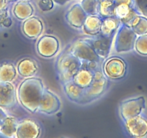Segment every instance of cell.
I'll return each mask as SVG.
<instances>
[{"mask_svg": "<svg viewBox=\"0 0 147 138\" xmlns=\"http://www.w3.org/2000/svg\"><path fill=\"white\" fill-rule=\"evenodd\" d=\"M44 90V85L40 78L30 77L20 85L18 98L26 110L35 113L38 112Z\"/></svg>", "mask_w": 147, "mask_h": 138, "instance_id": "1", "label": "cell"}, {"mask_svg": "<svg viewBox=\"0 0 147 138\" xmlns=\"http://www.w3.org/2000/svg\"><path fill=\"white\" fill-rule=\"evenodd\" d=\"M82 66V60L74 56L70 50L64 52L57 62V71L63 84L71 81Z\"/></svg>", "mask_w": 147, "mask_h": 138, "instance_id": "2", "label": "cell"}, {"mask_svg": "<svg viewBox=\"0 0 147 138\" xmlns=\"http://www.w3.org/2000/svg\"><path fill=\"white\" fill-rule=\"evenodd\" d=\"M136 38L137 35L131 27L121 23L115 37V51L117 53H123L132 50L135 47Z\"/></svg>", "mask_w": 147, "mask_h": 138, "instance_id": "3", "label": "cell"}, {"mask_svg": "<svg viewBox=\"0 0 147 138\" xmlns=\"http://www.w3.org/2000/svg\"><path fill=\"white\" fill-rule=\"evenodd\" d=\"M146 100L144 96L136 97L123 101L120 105V114L124 121L138 116L145 109Z\"/></svg>", "mask_w": 147, "mask_h": 138, "instance_id": "4", "label": "cell"}, {"mask_svg": "<svg viewBox=\"0 0 147 138\" xmlns=\"http://www.w3.org/2000/svg\"><path fill=\"white\" fill-rule=\"evenodd\" d=\"M107 86L106 77L100 69L94 72L93 80L90 86L86 88L85 103L90 102L92 100L100 97L105 91Z\"/></svg>", "mask_w": 147, "mask_h": 138, "instance_id": "5", "label": "cell"}, {"mask_svg": "<svg viewBox=\"0 0 147 138\" xmlns=\"http://www.w3.org/2000/svg\"><path fill=\"white\" fill-rule=\"evenodd\" d=\"M61 107V102L59 97L49 89H45L40 100L38 112L51 115L59 112Z\"/></svg>", "mask_w": 147, "mask_h": 138, "instance_id": "6", "label": "cell"}, {"mask_svg": "<svg viewBox=\"0 0 147 138\" xmlns=\"http://www.w3.org/2000/svg\"><path fill=\"white\" fill-rule=\"evenodd\" d=\"M70 52L81 60L100 62V58L92 48L90 43L84 40H78L74 43Z\"/></svg>", "mask_w": 147, "mask_h": 138, "instance_id": "7", "label": "cell"}, {"mask_svg": "<svg viewBox=\"0 0 147 138\" xmlns=\"http://www.w3.org/2000/svg\"><path fill=\"white\" fill-rule=\"evenodd\" d=\"M59 49V42L56 37L46 35L39 39L37 50L43 58H51L56 54Z\"/></svg>", "mask_w": 147, "mask_h": 138, "instance_id": "8", "label": "cell"}, {"mask_svg": "<svg viewBox=\"0 0 147 138\" xmlns=\"http://www.w3.org/2000/svg\"><path fill=\"white\" fill-rule=\"evenodd\" d=\"M115 4L114 16L119 19L121 23L131 27V22L134 18L138 15H141L137 7L122 2Z\"/></svg>", "mask_w": 147, "mask_h": 138, "instance_id": "9", "label": "cell"}, {"mask_svg": "<svg viewBox=\"0 0 147 138\" xmlns=\"http://www.w3.org/2000/svg\"><path fill=\"white\" fill-rule=\"evenodd\" d=\"M113 39V36H105L99 33L96 35V37L94 38L85 40L90 43L100 58H106L110 54Z\"/></svg>", "mask_w": 147, "mask_h": 138, "instance_id": "10", "label": "cell"}, {"mask_svg": "<svg viewBox=\"0 0 147 138\" xmlns=\"http://www.w3.org/2000/svg\"><path fill=\"white\" fill-rule=\"evenodd\" d=\"M103 71L106 76L110 78H121L124 76L126 71V64L123 59L118 57L109 58L105 63Z\"/></svg>", "mask_w": 147, "mask_h": 138, "instance_id": "11", "label": "cell"}, {"mask_svg": "<svg viewBox=\"0 0 147 138\" xmlns=\"http://www.w3.org/2000/svg\"><path fill=\"white\" fill-rule=\"evenodd\" d=\"M125 127L134 137H144L147 134V119L140 115L125 120Z\"/></svg>", "mask_w": 147, "mask_h": 138, "instance_id": "12", "label": "cell"}, {"mask_svg": "<svg viewBox=\"0 0 147 138\" xmlns=\"http://www.w3.org/2000/svg\"><path fill=\"white\" fill-rule=\"evenodd\" d=\"M40 134V126L32 119H25L18 123L16 132L18 138H37Z\"/></svg>", "mask_w": 147, "mask_h": 138, "instance_id": "13", "label": "cell"}, {"mask_svg": "<svg viewBox=\"0 0 147 138\" xmlns=\"http://www.w3.org/2000/svg\"><path fill=\"white\" fill-rule=\"evenodd\" d=\"M16 104V93L11 82L0 81V107L11 108Z\"/></svg>", "mask_w": 147, "mask_h": 138, "instance_id": "14", "label": "cell"}, {"mask_svg": "<svg viewBox=\"0 0 147 138\" xmlns=\"http://www.w3.org/2000/svg\"><path fill=\"white\" fill-rule=\"evenodd\" d=\"M63 90L69 100L77 104H85L86 88L80 86L71 80L63 84Z\"/></svg>", "mask_w": 147, "mask_h": 138, "instance_id": "15", "label": "cell"}, {"mask_svg": "<svg viewBox=\"0 0 147 138\" xmlns=\"http://www.w3.org/2000/svg\"><path fill=\"white\" fill-rule=\"evenodd\" d=\"M87 15L82 7L80 4L74 5L66 15V19L71 26L76 28L83 27Z\"/></svg>", "mask_w": 147, "mask_h": 138, "instance_id": "16", "label": "cell"}, {"mask_svg": "<svg viewBox=\"0 0 147 138\" xmlns=\"http://www.w3.org/2000/svg\"><path fill=\"white\" fill-rule=\"evenodd\" d=\"M22 29L26 37L36 38L43 32V22L37 17H30L23 22Z\"/></svg>", "mask_w": 147, "mask_h": 138, "instance_id": "17", "label": "cell"}, {"mask_svg": "<svg viewBox=\"0 0 147 138\" xmlns=\"http://www.w3.org/2000/svg\"><path fill=\"white\" fill-rule=\"evenodd\" d=\"M38 71V65L36 60L34 59L26 58L22 59L18 65V71L20 75L25 78L32 77Z\"/></svg>", "mask_w": 147, "mask_h": 138, "instance_id": "18", "label": "cell"}, {"mask_svg": "<svg viewBox=\"0 0 147 138\" xmlns=\"http://www.w3.org/2000/svg\"><path fill=\"white\" fill-rule=\"evenodd\" d=\"M102 18L99 15H87L84 23L83 25V29L87 35L96 36L100 32Z\"/></svg>", "mask_w": 147, "mask_h": 138, "instance_id": "19", "label": "cell"}, {"mask_svg": "<svg viewBox=\"0 0 147 138\" xmlns=\"http://www.w3.org/2000/svg\"><path fill=\"white\" fill-rule=\"evenodd\" d=\"M121 24L120 19L115 16L102 18L100 34L105 36H113L115 31L118 29Z\"/></svg>", "mask_w": 147, "mask_h": 138, "instance_id": "20", "label": "cell"}, {"mask_svg": "<svg viewBox=\"0 0 147 138\" xmlns=\"http://www.w3.org/2000/svg\"><path fill=\"white\" fill-rule=\"evenodd\" d=\"M19 121L13 117H7L3 119L0 126V133L4 136L12 137L16 136Z\"/></svg>", "mask_w": 147, "mask_h": 138, "instance_id": "21", "label": "cell"}, {"mask_svg": "<svg viewBox=\"0 0 147 138\" xmlns=\"http://www.w3.org/2000/svg\"><path fill=\"white\" fill-rule=\"evenodd\" d=\"M94 73L84 68H80V69L74 76L72 81L82 88H87L90 86L93 80Z\"/></svg>", "mask_w": 147, "mask_h": 138, "instance_id": "22", "label": "cell"}, {"mask_svg": "<svg viewBox=\"0 0 147 138\" xmlns=\"http://www.w3.org/2000/svg\"><path fill=\"white\" fill-rule=\"evenodd\" d=\"M34 9L32 5L26 1H20L15 5L13 9V14L18 19L24 20L33 14Z\"/></svg>", "mask_w": 147, "mask_h": 138, "instance_id": "23", "label": "cell"}, {"mask_svg": "<svg viewBox=\"0 0 147 138\" xmlns=\"http://www.w3.org/2000/svg\"><path fill=\"white\" fill-rule=\"evenodd\" d=\"M16 76V68L12 63L5 62L0 65V81L12 82Z\"/></svg>", "mask_w": 147, "mask_h": 138, "instance_id": "24", "label": "cell"}, {"mask_svg": "<svg viewBox=\"0 0 147 138\" xmlns=\"http://www.w3.org/2000/svg\"><path fill=\"white\" fill-rule=\"evenodd\" d=\"M131 27L137 36L147 34V17L141 15L136 16L131 22Z\"/></svg>", "mask_w": 147, "mask_h": 138, "instance_id": "25", "label": "cell"}, {"mask_svg": "<svg viewBox=\"0 0 147 138\" xmlns=\"http://www.w3.org/2000/svg\"><path fill=\"white\" fill-rule=\"evenodd\" d=\"M115 7L114 0H100L98 15L102 18L113 17Z\"/></svg>", "mask_w": 147, "mask_h": 138, "instance_id": "26", "label": "cell"}, {"mask_svg": "<svg viewBox=\"0 0 147 138\" xmlns=\"http://www.w3.org/2000/svg\"><path fill=\"white\" fill-rule=\"evenodd\" d=\"M100 0H82L81 6L87 15H98Z\"/></svg>", "mask_w": 147, "mask_h": 138, "instance_id": "27", "label": "cell"}, {"mask_svg": "<svg viewBox=\"0 0 147 138\" xmlns=\"http://www.w3.org/2000/svg\"><path fill=\"white\" fill-rule=\"evenodd\" d=\"M134 48L140 55L147 56V34L139 36V37L137 38Z\"/></svg>", "mask_w": 147, "mask_h": 138, "instance_id": "28", "label": "cell"}, {"mask_svg": "<svg viewBox=\"0 0 147 138\" xmlns=\"http://www.w3.org/2000/svg\"><path fill=\"white\" fill-rule=\"evenodd\" d=\"M38 6L43 12H48L53 8V0H39Z\"/></svg>", "mask_w": 147, "mask_h": 138, "instance_id": "29", "label": "cell"}, {"mask_svg": "<svg viewBox=\"0 0 147 138\" xmlns=\"http://www.w3.org/2000/svg\"><path fill=\"white\" fill-rule=\"evenodd\" d=\"M135 2L141 15L147 17V0H135Z\"/></svg>", "mask_w": 147, "mask_h": 138, "instance_id": "30", "label": "cell"}, {"mask_svg": "<svg viewBox=\"0 0 147 138\" xmlns=\"http://www.w3.org/2000/svg\"><path fill=\"white\" fill-rule=\"evenodd\" d=\"M8 16V11L7 9H3V10L0 11V26L2 25L3 22Z\"/></svg>", "mask_w": 147, "mask_h": 138, "instance_id": "31", "label": "cell"}, {"mask_svg": "<svg viewBox=\"0 0 147 138\" xmlns=\"http://www.w3.org/2000/svg\"><path fill=\"white\" fill-rule=\"evenodd\" d=\"M12 19H11L9 17H7L6 19H5V21L3 22L2 25H3L4 27H9L12 25Z\"/></svg>", "mask_w": 147, "mask_h": 138, "instance_id": "32", "label": "cell"}, {"mask_svg": "<svg viewBox=\"0 0 147 138\" xmlns=\"http://www.w3.org/2000/svg\"><path fill=\"white\" fill-rule=\"evenodd\" d=\"M7 0H0V11L6 9Z\"/></svg>", "mask_w": 147, "mask_h": 138, "instance_id": "33", "label": "cell"}, {"mask_svg": "<svg viewBox=\"0 0 147 138\" xmlns=\"http://www.w3.org/2000/svg\"><path fill=\"white\" fill-rule=\"evenodd\" d=\"M7 117V114L5 113V111L2 109V107H0V119H2L3 120L5 118H6Z\"/></svg>", "mask_w": 147, "mask_h": 138, "instance_id": "34", "label": "cell"}, {"mask_svg": "<svg viewBox=\"0 0 147 138\" xmlns=\"http://www.w3.org/2000/svg\"><path fill=\"white\" fill-rule=\"evenodd\" d=\"M53 1H54L56 3L59 4V5H65L66 2H68L69 1H70V0H53Z\"/></svg>", "mask_w": 147, "mask_h": 138, "instance_id": "35", "label": "cell"}, {"mask_svg": "<svg viewBox=\"0 0 147 138\" xmlns=\"http://www.w3.org/2000/svg\"><path fill=\"white\" fill-rule=\"evenodd\" d=\"M2 119H0V126H1V125H2Z\"/></svg>", "mask_w": 147, "mask_h": 138, "instance_id": "36", "label": "cell"}, {"mask_svg": "<svg viewBox=\"0 0 147 138\" xmlns=\"http://www.w3.org/2000/svg\"><path fill=\"white\" fill-rule=\"evenodd\" d=\"M147 137V134L145 135V137Z\"/></svg>", "mask_w": 147, "mask_h": 138, "instance_id": "37", "label": "cell"}, {"mask_svg": "<svg viewBox=\"0 0 147 138\" xmlns=\"http://www.w3.org/2000/svg\"><path fill=\"white\" fill-rule=\"evenodd\" d=\"M20 1H26V0H20Z\"/></svg>", "mask_w": 147, "mask_h": 138, "instance_id": "38", "label": "cell"}, {"mask_svg": "<svg viewBox=\"0 0 147 138\" xmlns=\"http://www.w3.org/2000/svg\"><path fill=\"white\" fill-rule=\"evenodd\" d=\"M9 1H14V0H9Z\"/></svg>", "mask_w": 147, "mask_h": 138, "instance_id": "39", "label": "cell"}]
</instances>
